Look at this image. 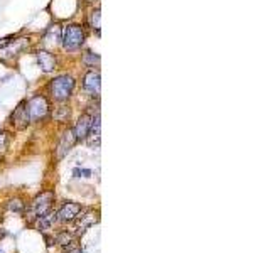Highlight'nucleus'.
<instances>
[{
	"label": "nucleus",
	"instance_id": "f257e3e1",
	"mask_svg": "<svg viewBox=\"0 0 270 253\" xmlns=\"http://www.w3.org/2000/svg\"><path fill=\"white\" fill-rule=\"evenodd\" d=\"M51 95L56 101H66L73 95L74 90V79L69 74H61L51 81Z\"/></svg>",
	"mask_w": 270,
	"mask_h": 253
},
{
	"label": "nucleus",
	"instance_id": "f03ea898",
	"mask_svg": "<svg viewBox=\"0 0 270 253\" xmlns=\"http://www.w3.org/2000/svg\"><path fill=\"white\" fill-rule=\"evenodd\" d=\"M83 42H85V30L79 27V25L71 24L63 30V47L64 49H68V51L78 49V47L83 46Z\"/></svg>",
	"mask_w": 270,
	"mask_h": 253
},
{
	"label": "nucleus",
	"instance_id": "7ed1b4c3",
	"mask_svg": "<svg viewBox=\"0 0 270 253\" xmlns=\"http://www.w3.org/2000/svg\"><path fill=\"white\" fill-rule=\"evenodd\" d=\"M27 103V113H29V120L30 122H39V120H44L49 113V103L44 98L42 95H36L32 96Z\"/></svg>",
	"mask_w": 270,
	"mask_h": 253
},
{
	"label": "nucleus",
	"instance_id": "20e7f679",
	"mask_svg": "<svg viewBox=\"0 0 270 253\" xmlns=\"http://www.w3.org/2000/svg\"><path fill=\"white\" fill-rule=\"evenodd\" d=\"M52 201H54V193H51V191H44V193H41L32 201V213L36 216H42L44 213L49 211Z\"/></svg>",
	"mask_w": 270,
	"mask_h": 253
},
{
	"label": "nucleus",
	"instance_id": "39448f33",
	"mask_svg": "<svg viewBox=\"0 0 270 253\" xmlns=\"http://www.w3.org/2000/svg\"><path fill=\"white\" fill-rule=\"evenodd\" d=\"M85 90L90 93L91 96H98L100 95V88H101V81H100V73L95 69L88 71L85 74V83H83Z\"/></svg>",
	"mask_w": 270,
	"mask_h": 253
},
{
	"label": "nucleus",
	"instance_id": "423d86ee",
	"mask_svg": "<svg viewBox=\"0 0 270 253\" xmlns=\"http://www.w3.org/2000/svg\"><path fill=\"white\" fill-rule=\"evenodd\" d=\"M76 137H74V132L71 130V128H68V130L64 132L63 137H61L59 140V145H57V159H63L66 154L69 152V150L73 149V145L76 144Z\"/></svg>",
	"mask_w": 270,
	"mask_h": 253
},
{
	"label": "nucleus",
	"instance_id": "0eeeda50",
	"mask_svg": "<svg viewBox=\"0 0 270 253\" xmlns=\"http://www.w3.org/2000/svg\"><path fill=\"white\" fill-rule=\"evenodd\" d=\"M79 211H81V206H79L78 203H66L63 208H61L59 211H57V220L61 221V223H68V221H73L76 216L79 215Z\"/></svg>",
	"mask_w": 270,
	"mask_h": 253
},
{
	"label": "nucleus",
	"instance_id": "6e6552de",
	"mask_svg": "<svg viewBox=\"0 0 270 253\" xmlns=\"http://www.w3.org/2000/svg\"><path fill=\"white\" fill-rule=\"evenodd\" d=\"M30 123L29 120V113H27V103L25 101H22L19 103V106L14 110V113H12V125H15L17 128H25Z\"/></svg>",
	"mask_w": 270,
	"mask_h": 253
},
{
	"label": "nucleus",
	"instance_id": "1a4fd4ad",
	"mask_svg": "<svg viewBox=\"0 0 270 253\" xmlns=\"http://www.w3.org/2000/svg\"><path fill=\"white\" fill-rule=\"evenodd\" d=\"M91 120H93V117L90 113H83L81 117L78 118L76 127L73 128L76 140H85L88 137V132H90V127H91Z\"/></svg>",
	"mask_w": 270,
	"mask_h": 253
},
{
	"label": "nucleus",
	"instance_id": "9d476101",
	"mask_svg": "<svg viewBox=\"0 0 270 253\" xmlns=\"http://www.w3.org/2000/svg\"><path fill=\"white\" fill-rule=\"evenodd\" d=\"M25 46H27V41H25V39H19V41H14V42H5L2 49H0V57L7 59V57L17 56L19 52L25 49Z\"/></svg>",
	"mask_w": 270,
	"mask_h": 253
},
{
	"label": "nucleus",
	"instance_id": "9b49d317",
	"mask_svg": "<svg viewBox=\"0 0 270 253\" xmlns=\"http://www.w3.org/2000/svg\"><path fill=\"white\" fill-rule=\"evenodd\" d=\"M37 64L44 73H51V71L56 69V57L47 51H37L36 54Z\"/></svg>",
	"mask_w": 270,
	"mask_h": 253
},
{
	"label": "nucleus",
	"instance_id": "f8f14e48",
	"mask_svg": "<svg viewBox=\"0 0 270 253\" xmlns=\"http://www.w3.org/2000/svg\"><path fill=\"white\" fill-rule=\"evenodd\" d=\"M100 127H101V123H100V113H96V117L91 120V127H90V132H88V137H90V145H95V144H98L100 142ZM86 137V139H88Z\"/></svg>",
	"mask_w": 270,
	"mask_h": 253
},
{
	"label": "nucleus",
	"instance_id": "ddd939ff",
	"mask_svg": "<svg viewBox=\"0 0 270 253\" xmlns=\"http://www.w3.org/2000/svg\"><path fill=\"white\" fill-rule=\"evenodd\" d=\"M98 221V216H96V213H88V215H85V216H81V221L78 223V226H76V230L79 233L81 232H85L86 228H90V226H93Z\"/></svg>",
	"mask_w": 270,
	"mask_h": 253
},
{
	"label": "nucleus",
	"instance_id": "4468645a",
	"mask_svg": "<svg viewBox=\"0 0 270 253\" xmlns=\"http://www.w3.org/2000/svg\"><path fill=\"white\" fill-rule=\"evenodd\" d=\"M54 221H56L54 213H51V211L44 213L42 216H39V228H41V230H49Z\"/></svg>",
	"mask_w": 270,
	"mask_h": 253
},
{
	"label": "nucleus",
	"instance_id": "2eb2a0df",
	"mask_svg": "<svg viewBox=\"0 0 270 253\" xmlns=\"http://www.w3.org/2000/svg\"><path fill=\"white\" fill-rule=\"evenodd\" d=\"M7 208H8L10 211L20 213L22 210H24V203H22L19 198H15V199H10V201L7 203Z\"/></svg>",
	"mask_w": 270,
	"mask_h": 253
},
{
	"label": "nucleus",
	"instance_id": "dca6fc26",
	"mask_svg": "<svg viewBox=\"0 0 270 253\" xmlns=\"http://www.w3.org/2000/svg\"><path fill=\"white\" fill-rule=\"evenodd\" d=\"M100 19H101L100 10L96 8V10H93V14L90 17V24H91V27L96 30V32H100Z\"/></svg>",
	"mask_w": 270,
	"mask_h": 253
},
{
	"label": "nucleus",
	"instance_id": "f3484780",
	"mask_svg": "<svg viewBox=\"0 0 270 253\" xmlns=\"http://www.w3.org/2000/svg\"><path fill=\"white\" fill-rule=\"evenodd\" d=\"M71 235H69L68 232H63V233H59V235H57V237H56V242L57 243H59V245H68V243L69 242H71Z\"/></svg>",
	"mask_w": 270,
	"mask_h": 253
},
{
	"label": "nucleus",
	"instance_id": "a211bd4d",
	"mask_svg": "<svg viewBox=\"0 0 270 253\" xmlns=\"http://www.w3.org/2000/svg\"><path fill=\"white\" fill-rule=\"evenodd\" d=\"M100 61V56H95V54H91V52H88V56L85 57V63L88 64H95V63H98Z\"/></svg>",
	"mask_w": 270,
	"mask_h": 253
},
{
	"label": "nucleus",
	"instance_id": "6ab92c4d",
	"mask_svg": "<svg viewBox=\"0 0 270 253\" xmlns=\"http://www.w3.org/2000/svg\"><path fill=\"white\" fill-rule=\"evenodd\" d=\"M7 140H8L7 132H0V147H3L7 144Z\"/></svg>",
	"mask_w": 270,
	"mask_h": 253
},
{
	"label": "nucleus",
	"instance_id": "aec40b11",
	"mask_svg": "<svg viewBox=\"0 0 270 253\" xmlns=\"http://www.w3.org/2000/svg\"><path fill=\"white\" fill-rule=\"evenodd\" d=\"M74 174H76V177H79V174H83V177H88L91 174V171H79V169H76V171H74Z\"/></svg>",
	"mask_w": 270,
	"mask_h": 253
},
{
	"label": "nucleus",
	"instance_id": "412c9836",
	"mask_svg": "<svg viewBox=\"0 0 270 253\" xmlns=\"http://www.w3.org/2000/svg\"><path fill=\"white\" fill-rule=\"evenodd\" d=\"M69 253H83L81 250H73V252H69Z\"/></svg>",
	"mask_w": 270,
	"mask_h": 253
},
{
	"label": "nucleus",
	"instance_id": "4be33fe9",
	"mask_svg": "<svg viewBox=\"0 0 270 253\" xmlns=\"http://www.w3.org/2000/svg\"><path fill=\"white\" fill-rule=\"evenodd\" d=\"M0 253H2V252H0Z\"/></svg>",
	"mask_w": 270,
	"mask_h": 253
}]
</instances>
